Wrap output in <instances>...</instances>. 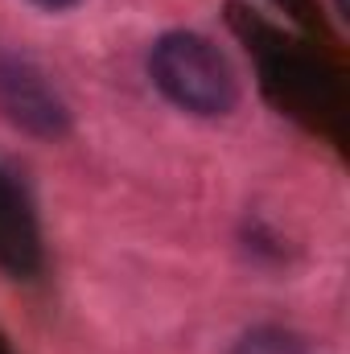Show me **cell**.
I'll use <instances>...</instances> for the list:
<instances>
[{
  "instance_id": "1",
  "label": "cell",
  "mask_w": 350,
  "mask_h": 354,
  "mask_svg": "<svg viewBox=\"0 0 350 354\" xmlns=\"http://www.w3.org/2000/svg\"><path fill=\"white\" fill-rule=\"evenodd\" d=\"M149 79L177 111L223 120L239 107V75L227 54L198 29H169L149 50Z\"/></svg>"
},
{
  "instance_id": "5",
  "label": "cell",
  "mask_w": 350,
  "mask_h": 354,
  "mask_svg": "<svg viewBox=\"0 0 350 354\" xmlns=\"http://www.w3.org/2000/svg\"><path fill=\"white\" fill-rule=\"evenodd\" d=\"M29 4H37V8H46V12H66V8H75L79 0H29Z\"/></svg>"
},
{
  "instance_id": "6",
  "label": "cell",
  "mask_w": 350,
  "mask_h": 354,
  "mask_svg": "<svg viewBox=\"0 0 350 354\" xmlns=\"http://www.w3.org/2000/svg\"><path fill=\"white\" fill-rule=\"evenodd\" d=\"M334 12H338V17H347V0H334Z\"/></svg>"
},
{
  "instance_id": "2",
  "label": "cell",
  "mask_w": 350,
  "mask_h": 354,
  "mask_svg": "<svg viewBox=\"0 0 350 354\" xmlns=\"http://www.w3.org/2000/svg\"><path fill=\"white\" fill-rule=\"evenodd\" d=\"M0 120L33 140H62L75 124L58 83L17 50H0Z\"/></svg>"
},
{
  "instance_id": "3",
  "label": "cell",
  "mask_w": 350,
  "mask_h": 354,
  "mask_svg": "<svg viewBox=\"0 0 350 354\" xmlns=\"http://www.w3.org/2000/svg\"><path fill=\"white\" fill-rule=\"evenodd\" d=\"M46 264L42 227L25 181L0 161V272L12 280H33Z\"/></svg>"
},
{
  "instance_id": "4",
  "label": "cell",
  "mask_w": 350,
  "mask_h": 354,
  "mask_svg": "<svg viewBox=\"0 0 350 354\" xmlns=\"http://www.w3.org/2000/svg\"><path fill=\"white\" fill-rule=\"evenodd\" d=\"M231 354H309V346L284 326H252L235 338Z\"/></svg>"
}]
</instances>
